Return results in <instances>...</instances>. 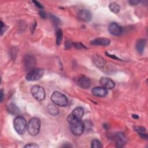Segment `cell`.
<instances>
[{"label":"cell","instance_id":"1","mask_svg":"<svg viewBox=\"0 0 148 148\" xmlns=\"http://www.w3.org/2000/svg\"><path fill=\"white\" fill-rule=\"evenodd\" d=\"M40 128V121L39 119L33 117L29 120L27 125L28 132L32 136H35L38 134Z\"/></svg>","mask_w":148,"mask_h":148},{"label":"cell","instance_id":"2","mask_svg":"<svg viewBox=\"0 0 148 148\" xmlns=\"http://www.w3.org/2000/svg\"><path fill=\"white\" fill-rule=\"evenodd\" d=\"M51 100L55 105L64 107L68 103V100L67 97L62 93L59 91H54L51 96Z\"/></svg>","mask_w":148,"mask_h":148},{"label":"cell","instance_id":"3","mask_svg":"<svg viewBox=\"0 0 148 148\" xmlns=\"http://www.w3.org/2000/svg\"><path fill=\"white\" fill-rule=\"evenodd\" d=\"M84 115V109L82 107L76 108L67 117L68 122L71 124H75L80 121Z\"/></svg>","mask_w":148,"mask_h":148},{"label":"cell","instance_id":"4","mask_svg":"<svg viewBox=\"0 0 148 148\" xmlns=\"http://www.w3.org/2000/svg\"><path fill=\"white\" fill-rule=\"evenodd\" d=\"M13 126L15 131L19 135H23L27 128L26 121L24 118L18 116L13 121Z\"/></svg>","mask_w":148,"mask_h":148},{"label":"cell","instance_id":"5","mask_svg":"<svg viewBox=\"0 0 148 148\" xmlns=\"http://www.w3.org/2000/svg\"><path fill=\"white\" fill-rule=\"evenodd\" d=\"M31 92L34 98L38 101H42L45 98V91L42 86L39 85H35L32 86L31 88Z\"/></svg>","mask_w":148,"mask_h":148},{"label":"cell","instance_id":"6","mask_svg":"<svg viewBox=\"0 0 148 148\" xmlns=\"http://www.w3.org/2000/svg\"><path fill=\"white\" fill-rule=\"evenodd\" d=\"M36 63V59L33 55L29 54L25 55L23 59V64L25 69L28 72L35 68Z\"/></svg>","mask_w":148,"mask_h":148},{"label":"cell","instance_id":"7","mask_svg":"<svg viewBox=\"0 0 148 148\" xmlns=\"http://www.w3.org/2000/svg\"><path fill=\"white\" fill-rule=\"evenodd\" d=\"M44 70L40 68H34L29 71L26 76V79L29 81L39 80L44 74Z\"/></svg>","mask_w":148,"mask_h":148},{"label":"cell","instance_id":"8","mask_svg":"<svg viewBox=\"0 0 148 148\" xmlns=\"http://www.w3.org/2000/svg\"><path fill=\"white\" fill-rule=\"evenodd\" d=\"M74 80L77 85L83 88H89L91 86V80L86 76L80 75L76 76Z\"/></svg>","mask_w":148,"mask_h":148},{"label":"cell","instance_id":"9","mask_svg":"<svg viewBox=\"0 0 148 148\" xmlns=\"http://www.w3.org/2000/svg\"><path fill=\"white\" fill-rule=\"evenodd\" d=\"M70 129L72 134L76 136H79L82 135L84 130V123L80 120L79 122L70 125Z\"/></svg>","mask_w":148,"mask_h":148},{"label":"cell","instance_id":"10","mask_svg":"<svg viewBox=\"0 0 148 148\" xmlns=\"http://www.w3.org/2000/svg\"><path fill=\"white\" fill-rule=\"evenodd\" d=\"M108 31L113 35L119 36L121 34L123 28L117 23L112 22L108 26Z\"/></svg>","mask_w":148,"mask_h":148},{"label":"cell","instance_id":"11","mask_svg":"<svg viewBox=\"0 0 148 148\" xmlns=\"http://www.w3.org/2000/svg\"><path fill=\"white\" fill-rule=\"evenodd\" d=\"M99 83L102 87L106 90L113 89L115 86L114 82L109 77L106 76L102 77L99 80Z\"/></svg>","mask_w":148,"mask_h":148},{"label":"cell","instance_id":"12","mask_svg":"<svg viewBox=\"0 0 148 148\" xmlns=\"http://www.w3.org/2000/svg\"><path fill=\"white\" fill-rule=\"evenodd\" d=\"M77 18L81 21L88 22L91 20V14L86 9H82L77 13Z\"/></svg>","mask_w":148,"mask_h":148},{"label":"cell","instance_id":"13","mask_svg":"<svg viewBox=\"0 0 148 148\" xmlns=\"http://www.w3.org/2000/svg\"><path fill=\"white\" fill-rule=\"evenodd\" d=\"M92 94L98 97H104L108 94V90L102 87H95L92 89Z\"/></svg>","mask_w":148,"mask_h":148},{"label":"cell","instance_id":"14","mask_svg":"<svg viewBox=\"0 0 148 148\" xmlns=\"http://www.w3.org/2000/svg\"><path fill=\"white\" fill-rule=\"evenodd\" d=\"M110 40L108 38H98L91 41L90 44L94 46H107L109 45Z\"/></svg>","mask_w":148,"mask_h":148},{"label":"cell","instance_id":"15","mask_svg":"<svg viewBox=\"0 0 148 148\" xmlns=\"http://www.w3.org/2000/svg\"><path fill=\"white\" fill-rule=\"evenodd\" d=\"M116 147H122L124 146L126 143L125 137L123 133H119L116 136Z\"/></svg>","mask_w":148,"mask_h":148},{"label":"cell","instance_id":"16","mask_svg":"<svg viewBox=\"0 0 148 148\" xmlns=\"http://www.w3.org/2000/svg\"><path fill=\"white\" fill-rule=\"evenodd\" d=\"M57 106V105H55L54 103L49 104L46 108V110L48 112V113L53 116H56L58 115L60 110Z\"/></svg>","mask_w":148,"mask_h":148},{"label":"cell","instance_id":"17","mask_svg":"<svg viewBox=\"0 0 148 148\" xmlns=\"http://www.w3.org/2000/svg\"><path fill=\"white\" fill-rule=\"evenodd\" d=\"M93 61L97 66L102 68L106 64V61L101 56L98 54H95L93 56Z\"/></svg>","mask_w":148,"mask_h":148},{"label":"cell","instance_id":"18","mask_svg":"<svg viewBox=\"0 0 148 148\" xmlns=\"http://www.w3.org/2000/svg\"><path fill=\"white\" fill-rule=\"evenodd\" d=\"M146 43V40L145 39H140L138 40L136 43V49L139 53L142 54L143 53Z\"/></svg>","mask_w":148,"mask_h":148},{"label":"cell","instance_id":"19","mask_svg":"<svg viewBox=\"0 0 148 148\" xmlns=\"http://www.w3.org/2000/svg\"><path fill=\"white\" fill-rule=\"evenodd\" d=\"M8 111L10 114H14V115H18L20 113L19 109L17 108V106L16 105L13 103H10L8 106Z\"/></svg>","mask_w":148,"mask_h":148},{"label":"cell","instance_id":"20","mask_svg":"<svg viewBox=\"0 0 148 148\" xmlns=\"http://www.w3.org/2000/svg\"><path fill=\"white\" fill-rule=\"evenodd\" d=\"M109 8L111 12L115 14L118 13L120 10V6L116 2H111L109 5Z\"/></svg>","mask_w":148,"mask_h":148},{"label":"cell","instance_id":"21","mask_svg":"<svg viewBox=\"0 0 148 148\" xmlns=\"http://www.w3.org/2000/svg\"><path fill=\"white\" fill-rule=\"evenodd\" d=\"M63 33L60 28L56 29V43L57 45H60L61 43L62 40Z\"/></svg>","mask_w":148,"mask_h":148},{"label":"cell","instance_id":"22","mask_svg":"<svg viewBox=\"0 0 148 148\" xmlns=\"http://www.w3.org/2000/svg\"><path fill=\"white\" fill-rule=\"evenodd\" d=\"M101 147H102V144L98 139H95L91 141V147L100 148Z\"/></svg>","mask_w":148,"mask_h":148},{"label":"cell","instance_id":"23","mask_svg":"<svg viewBox=\"0 0 148 148\" xmlns=\"http://www.w3.org/2000/svg\"><path fill=\"white\" fill-rule=\"evenodd\" d=\"M50 18L52 20L54 24H55L56 25H57L60 24V19L58 17H57L56 16H54L53 14H51L50 15Z\"/></svg>","mask_w":148,"mask_h":148},{"label":"cell","instance_id":"24","mask_svg":"<svg viewBox=\"0 0 148 148\" xmlns=\"http://www.w3.org/2000/svg\"><path fill=\"white\" fill-rule=\"evenodd\" d=\"M72 46L76 47V49H86L85 46L83 45L81 43H72Z\"/></svg>","mask_w":148,"mask_h":148},{"label":"cell","instance_id":"25","mask_svg":"<svg viewBox=\"0 0 148 148\" xmlns=\"http://www.w3.org/2000/svg\"><path fill=\"white\" fill-rule=\"evenodd\" d=\"M7 28L8 27L2 22V21H1V35H3V34L5 32Z\"/></svg>","mask_w":148,"mask_h":148},{"label":"cell","instance_id":"26","mask_svg":"<svg viewBox=\"0 0 148 148\" xmlns=\"http://www.w3.org/2000/svg\"><path fill=\"white\" fill-rule=\"evenodd\" d=\"M134 129L138 132H145L146 131V128L140 126H135L134 127Z\"/></svg>","mask_w":148,"mask_h":148},{"label":"cell","instance_id":"27","mask_svg":"<svg viewBox=\"0 0 148 148\" xmlns=\"http://www.w3.org/2000/svg\"><path fill=\"white\" fill-rule=\"evenodd\" d=\"M36 24H37V23H36V21H34L32 23V25H31V28H30L31 32L32 33H33V32H34V31H35V28H36Z\"/></svg>","mask_w":148,"mask_h":148},{"label":"cell","instance_id":"28","mask_svg":"<svg viewBox=\"0 0 148 148\" xmlns=\"http://www.w3.org/2000/svg\"><path fill=\"white\" fill-rule=\"evenodd\" d=\"M32 2L34 3V4L35 5V6H37L38 8H39L40 10H42V9H43V5H42L41 3H40L39 2H38V1H33Z\"/></svg>","mask_w":148,"mask_h":148},{"label":"cell","instance_id":"29","mask_svg":"<svg viewBox=\"0 0 148 148\" xmlns=\"http://www.w3.org/2000/svg\"><path fill=\"white\" fill-rule=\"evenodd\" d=\"M39 146L35 143H28L24 146V147H39Z\"/></svg>","mask_w":148,"mask_h":148},{"label":"cell","instance_id":"30","mask_svg":"<svg viewBox=\"0 0 148 148\" xmlns=\"http://www.w3.org/2000/svg\"><path fill=\"white\" fill-rule=\"evenodd\" d=\"M39 14L40 16V17L43 19H45L46 17V13L43 10H40L39 12Z\"/></svg>","mask_w":148,"mask_h":148},{"label":"cell","instance_id":"31","mask_svg":"<svg viewBox=\"0 0 148 148\" xmlns=\"http://www.w3.org/2000/svg\"><path fill=\"white\" fill-rule=\"evenodd\" d=\"M139 3H140V1L138 0H131L129 1V3L131 4V5H136Z\"/></svg>","mask_w":148,"mask_h":148},{"label":"cell","instance_id":"32","mask_svg":"<svg viewBox=\"0 0 148 148\" xmlns=\"http://www.w3.org/2000/svg\"><path fill=\"white\" fill-rule=\"evenodd\" d=\"M139 135L143 139H147V135L146 134H145V132H138Z\"/></svg>","mask_w":148,"mask_h":148},{"label":"cell","instance_id":"33","mask_svg":"<svg viewBox=\"0 0 148 148\" xmlns=\"http://www.w3.org/2000/svg\"><path fill=\"white\" fill-rule=\"evenodd\" d=\"M105 54H106V55H107L108 57H110V58H114V59H116V60H121L119 58L117 57H116V56H114V55L109 54L108 53H106Z\"/></svg>","mask_w":148,"mask_h":148},{"label":"cell","instance_id":"34","mask_svg":"<svg viewBox=\"0 0 148 148\" xmlns=\"http://www.w3.org/2000/svg\"><path fill=\"white\" fill-rule=\"evenodd\" d=\"M1 96H0V101L2 102L3 99V90H1Z\"/></svg>","mask_w":148,"mask_h":148},{"label":"cell","instance_id":"35","mask_svg":"<svg viewBox=\"0 0 148 148\" xmlns=\"http://www.w3.org/2000/svg\"><path fill=\"white\" fill-rule=\"evenodd\" d=\"M132 116L134 119H138L139 118V116L137 114H132Z\"/></svg>","mask_w":148,"mask_h":148}]
</instances>
